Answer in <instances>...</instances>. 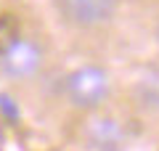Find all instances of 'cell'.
I'll use <instances>...</instances> for the list:
<instances>
[{
    "instance_id": "6da1fadb",
    "label": "cell",
    "mask_w": 159,
    "mask_h": 151,
    "mask_svg": "<svg viewBox=\"0 0 159 151\" xmlns=\"http://www.w3.org/2000/svg\"><path fill=\"white\" fill-rule=\"evenodd\" d=\"M66 93H69L74 106L93 109L109 95V77H106V72H101L96 66H85V69H80V72L69 74Z\"/></svg>"
},
{
    "instance_id": "7a4b0ae2",
    "label": "cell",
    "mask_w": 159,
    "mask_h": 151,
    "mask_svg": "<svg viewBox=\"0 0 159 151\" xmlns=\"http://www.w3.org/2000/svg\"><path fill=\"white\" fill-rule=\"evenodd\" d=\"M117 0H58V11L77 27H93L111 19Z\"/></svg>"
},
{
    "instance_id": "5b68a950",
    "label": "cell",
    "mask_w": 159,
    "mask_h": 151,
    "mask_svg": "<svg viewBox=\"0 0 159 151\" xmlns=\"http://www.w3.org/2000/svg\"><path fill=\"white\" fill-rule=\"evenodd\" d=\"M19 40V19L11 13H0V56Z\"/></svg>"
},
{
    "instance_id": "277c9868",
    "label": "cell",
    "mask_w": 159,
    "mask_h": 151,
    "mask_svg": "<svg viewBox=\"0 0 159 151\" xmlns=\"http://www.w3.org/2000/svg\"><path fill=\"white\" fill-rule=\"evenodd\" d=\"M88 140L98 151H119L122 143H125V135H122L119 122H114V119H96L88 127Z\"/></svg>"
},
{
    "instance_id": "3957f363",
    "label": "cell",
    "mask_w": 159,
    "mask_h": 151,
    "mask_svg": "<svg viewBox=\"0 0 159 151\" xmlns=\"http://www.w3.org/2000/svg\"><path fill=\"white\" fill-rule=\"evenodd\" d=\"M3 66L13 77H29L40 66V48L34 43H29V40H16L3 53Z\"/></svg>"
}]
</instances>
